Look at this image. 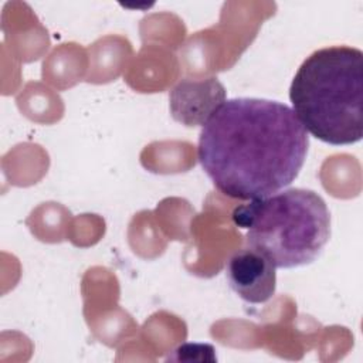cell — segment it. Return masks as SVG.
<instances>
[{"instance_id":"obj_2","label":"cell","mask_w":363,"mask_h":363,"mask_svg":"<svg viewBox=\"0 0 363 363\" xmlns=\"http://www.w3.org/2000/svg\"><path fill=\"white\" fill-rule=\"evenodd\" d=\"M292 111L306 132L333 146L363 136V52L330 45L303 60L289 86Z\"/></svg>"},{"instance_id":"obj_1","label":"cell","mask_w":363,"mask_h":363,"mask_svg":"<svg viewBox=\"0 0 363 363\" xmlns=\"http://www.w3.org/2000/svg\"><path fill=\"white\" fill-rule=\"evenodd\" d=\"M309 136L286 104L224 101L201 126L199 162L224 196L254 200L281 191L301 173Z\"/></svg>"},{"instance_id":"obj_4","label":"cell","mask_w":363,"mask_h":363,"mask_svg":"<svg viewBox=\"0 0 363 363\" xmlns=\"http://www.w3.org/2000/svg\"><path fill=\"white\" fill-rule=\"evenodd\" d=\"M225 277L230 288L248 303H264L277 289V267L250 247L235 251L228 258Z\"/></svg>"},{"instance_id":"obj_6","label":"cell","mask_w":363,"mask_h":363,"mask_svg":"<svg viewBox=\"0 0 363 363\" xmlns=\"http://www.w3.org/2000/svg\"><path fill=\"white\" fill-rule=\"evenodd\" d=\"M169 359L176 362H217L216 349L208 343H183L169 354Z\"/></svg>"},{"instance_id":"obj_5","label":"cell","mask_w":363,"mask_h":363,"mask_svg":"<svg viewBox=\"0 0 363 363\" xmlns=\"http://www.w3.org/2000/svg\"><path fill=\"white\" fill-rule=\"evenodd\" d=\"M224 101L225 89L217 78L184 79L170 92V111L177 122L203 126Z\"/></svg>"},{"instance_id":"obj_3","label":"cell","mask_w":363,"mask_h":363,"mask_svg":"<svg viewBox=\"0 0 363 363\" xmlns=\"http://www.w3.org/2000/svg\"><path fill=\"white\" fill-rule=\"evenodd\" d=\"M245 230L250 248L264 254L277 268L313 262L330 237V213L320 194L309 189H288L250 200L231 213Z\"/></svg>"}]
</instances>
